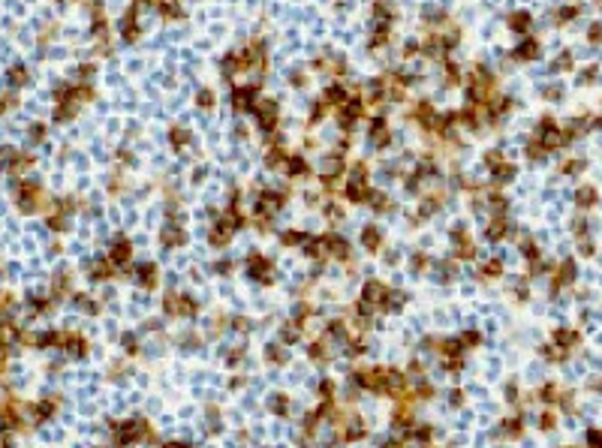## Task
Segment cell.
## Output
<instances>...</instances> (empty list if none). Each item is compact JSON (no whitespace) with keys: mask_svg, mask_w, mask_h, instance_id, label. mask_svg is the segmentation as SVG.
<instances>
[{"mask_svg":"<svg viewBox=\"0 0 602 448\" xmlns=\"http://www.w3.org/2000/svg\"><path fill=\"white\" fill-rule=\"evenodd\" d=\"M145 436H148V421L145 418H130L127 424L118 427V442H123V445H130L136 439H145Z\"/></svg>","mask_w":602,"mask_h":448,"instance_id":"6da1fadb","label":"cell"},{"mask_svg":"<svg viewBox=\"0 0 602 448\" xmlns=\"http://www.w3.org/2000/svg\"><path fill=\"white\" fill-rule=\"evenodd\" d=\"M367 195V177H364V166L359 163L356 172H352V177L346 181V199L349 202H361Z\"/></svg>","mask_w":602,"mask_h":448,"instance_id":"7a4b0ae2","label":"cell"},{"mask_svg":"<svg viewBox=\"0 0 602 448\" xmlns=\"http://www.w3.org/2000/svg\"><path fill=\"white\" fill-rule=\"evenodd\" d=\"M536 136H539V145H542V148H560L563 141H566V136L554 127L551 120H542V127H539Z\"/></svg>","mask_w":602,"mask_h":448,"instance_id":"3957f363","label":"cell"},{"mask_svg":"<svg viewBox=\"0 0 602 448\" xmlns=\"http://www.w3.org/2000/svg\"><path fill=\"white\" fill-rule=\"evenodd\" d=\"M253 112H256V117H259V127L271 133L274 123H277V105H274L271 99H262L259 105H253Z\"/></svg>","mask_w":602,"mask_h":448,"instance_id":"277c9868","label":"cell"},{"mask_svg":"<svg viewBox=\"0 0 602 448\" xmlns=\"http://www.w3.org/2000/svg\"><path fill=\"white\" fill-rule=\"evenodd\" d=\"M247 274H250L253 280H262V283H268V280L274 277V271H271V265L265 262L262 256H250V262H247Z\"/></svg>","mask_w":602,"mask_h":448,"instance_id":"5b68a950","label":"cell"},{"mask_svg":"<svg viewBox=\"0 0 602 448\" xmlns=\"http://www.w3.org/2000/svg\"><path fill=\"white\" fill-rule=\"evenodd\" d=\"M166 310H169V313H184V316H190L193 310H196V301H193V298H175V295H169V298H166Z\"/></svg>","mask_w":602,"mask_h":448,"instance_id":"8992f818","label":"cell"},{"mask_svg":"<svg viewBox=\"0 0 602 448\" xmlns=\"http://www.w3.org/2000/svg\"><path fill=\"white\" fill-rule=\"evenodd\" d=\"M367 138H370V145H374V148H385V145H388V138H392V133L385 130V123H382V120H374V127H370Z\"/></svg>","mask_w":602,"mask_h":448,"instance_id":"52a82bcc","label":"cell"},{"mask_svg":"<svg viewBox=\"0 0 602 448\" xmlns=\"http://www.w3.org/2000/svg\"><path fill=\"white\" fill-rule=\"evenodd\" d=\"M416 117L424 123V127H440V117L434 115V109H431V102H419V109H416Z\"/></svg>","mask_w":602,"mask_h":448,"instance_id":"ba28073f","label":"cell"},{"mask_svg":"<svg viewBox=\"0 0 602 448\" xmlns=\"http://www.w3.org/2000/svg\"><path fill=\"white\" fill-rule=\"evenodd\" d=\"M359 115H361V102H359V99H349V102H346V109H343V115H341V127H343V130H346V127H352Z\"/></svg>","mask_w":602,"mask_h":448,"instance_id":"9c48e42d","label":"cell"},{"mask_svg":"<svg viewBox=\"0 0 602 448\" xmlns=\"http://www.w3.org/2000/svg\"><path fill=\"white\" fill-rule=\"evenodd\" d=\"M120 33H123V39H136V33H139V24H136V9H130V12L120 19Z\"/></svg>","mask_w":602,"mask_h":448,"instance_id":"30bf717a","label":"cell"},{"mask_svg":"<svg viewBox=\"0 0 602 448\" xmlns=\"http://www.w3.org/2000/svg\"><path fill=\"white\" fill-rule=\"evenodd\" d=\"M280 202H283V199H280L277 193H262V199H259V214H262V217H265V214H274V211L280 208Z\"/></svg>","mask_w":602,"mask_h":448,"instance_id":"8fae6325","label":"cell"},{"mask_svg":"<svg viewBox=\"0 0 602 448\" xmlns=\"http://www.w3.org/2000/svg\"><path fill=\"white\" fill-rule=\"evenodd\" d=\"M539 55V45H536V39H524L518 48H515V58L518 60H533Z\"/></svg>","mask_w":602,"mask_h":448,"instance_id":"7c38bea8","label":"cell"},{"mask_svg":"<svg viewBox=\"0 0 602 448\" xmlns=\"http://www.w3.org/2000/svg\"><path fill=\"white\" fill-rule=\"evenodd\" d=\"M232 102H235V109H238V112L253 109V91H247V87H238L235 97H232Z\"/></svg>","mask_w":602,"mask_h":448,"instance_id":"4fadbf2b","label":"cell"},{"mask_svg":"<svg viewBox=\"0 0 602 448\" xmlns=\"http://www.w3.org/2000/svg\"><path fill=\"white\" fill-rule=\"evenodd\" d=\"M163 244L166 247H178V244H184V232L178 229V226H163Z\"/></svg>","mask_w":602,"mask_h":448,"instance_id":"5bb4252c","label":"cell"},{"mask_svg":"<svg viewBox=\"0 0 602 448\" xmlns=\"http://www.w3.org/2000/svg\"><path fill=\"white\" fill-rule=\"evenodd\" d=\"M382 298H385V286L377 283V280H370V283L364 286V301L374 304V301H382Z\"/></svg>","mask_w":602,"mask_h":448,"instance_id":"9a60e30c","label":"cell"},{"mask_svg":"<svg viewBox=\"0 0 602 448\" xmlns=\"http://www.w3.org/2000/svg\"><path fill=\"white\" fill-rule=\"evenodd\" d=\"M136 280H139L141 286H154V280H157V268L148 265V262L139 265V268H136Z\"/></svg>","mask_w":602,"mask_h":448,"instance_id":"2e32d148","label":"cell"},{"mask_svg":"<svg viewBox=\"0 0 602 448\" xmlns=\"http://www.w3.org/2000/svg\"><path fill=\"white\" fill-rule=\"evenodd\" d=\"M380 241H382V235H380V229H377V226H367V229L361 232V244H364L367 250H377V247H380Z\"/></svg>","mask_w":602,"mask_h":448,"instance_id":"e0dca14e","label":"cell"},{"mask_svg":"<svg viewBox=\"0 0 602 448\" xmlns=\"http://www.w3.org/2000/svg\"><path fill=\"white\" fill-rule=\"evenodd\" d=\"M130 259V241H115V247H112V262H118V265H123Z\"/></svg>","mask_w":602,"mask_h":448,"instance_id":"ac0fdd59","label":"cell"},{"mask_svg":"<svg viewBox=\"0 0 602 448\" xmlns=\"http://www.w3.org/2000/svg\"><path fill=\"white\" fill-rule=\"evenodd\" d=\"M509 27L518 30V33H527V30H530V12H515V15L509 19Z\"/></svg>","mask_w":602,"mask_h":448,"instance_id":"d6986e66","label":"cell"},{"mask_svg":"<svg viewBox=\"0 0 602 448\" xmlns=\"http://www.w3.org/2000/svg\"><path fill=\"white\" fill-rule=\"evenodd\" d=\"M325 247L331 250L334 256H341V259H343V256L349 253V247H346V241H343V238H338V235H331V238H325Z\"/></svg>","mask_w":602,"mask_h":448,"instance_id":"ffe728a7","label":"cell"},{"mask_svg":"<svg viewBox=\"0 0 602 448\" xmlns=\"http://www.w3.org/2000/svg\"><path fill=\"white\" fill-rule=\"evenodd\" d=\"M512 177H515V166H509V163H500V166H494V181L506 184V181H512Z\"/></svg>","mask_w":602,"mask_h":448,"instance_id":"44dd1931","label":"cell"},{"mask_svg":"<svg viewBox=\"0 0 602 448\" xmlns=\"http://www.w3.org/2000/svg\"><path fill=\"white\" fill-rule=\"evenodd\" d=\"M575 202H578L581 208H590V205L596 202V190H593V187H581V190L575 193Z\"/></svg>","mask_w":602,"mask_h":448,"instance_id":"7402d4cb","label":"cell"},{"mask_svg":"<svg viewBox=\"0 0 602 448\" xmlns=\"http://www.w3.org/2000/svg\"><path fill=\"white\" fill-rule=\"evenodd\" d=\"M503 235H506V223H503V220H494V223L485 229V238H491V241H500Z\"/></svg>","mask_w":602,"mask_h":448,"instance_id":"603a6c76","label":"cell"},{"mask_svg":"<svg viewBox=\"0 0 602 448\" xmlns=\"http://www.w3.org/2000/svg\"><path fill=\"white\" fill-rule=\"evenodd\" d=\"M9 84H15V87L27 84V73H24V66H12V69H9Z\"/></svg>","mask_w":602,"mask_h":448,"instance_id":"cb8c5ba5","label":"cell"},{"mask_svg":"<svg viewBox=\"0 0 602 448\" xmlns=\"http://www.w3.org/2000/svg\"><path fill=\"white\" fill-rule=\"evenodd\" d=\"M341 169H343V159H341V156H328L325 163H322V172H325L328 177H331V175H338Z\"/></svg>","mask_w":602,"mask_h":448,"instance_id":"d4e9b609","label":"cell"},{"mask_svg":"<svg viewBox=\"0 0 602 448\" xmlns=\"http://www.w3.org/2000/svg\"><path fill=\"white\" fill-rule=\"evenodd\" d=\"M403 301H406V295H401V292H395V295L385 292V301H382V304H385V310H401Z\"/></svg>","mask_w":602,"mask_h":448,"instance_id":"484cf974","label":"cell"},{"mask_svg":"<svg viewBox=\"0 0 602 448\" xmlns=\"http://www.w3.org/2000/svg\"><path fill=\"white\" fill-rule=\"evenodd\" d=\"M361 433H364V424H361L359 418H349V424H346V436H349V439H359Z\"/></svg>","mask_w":602,"mask_h":448,"instance_id":"4316f807","label":"cell"},{"mask_svg":"<svg viewBox=\"0 0 602 448\" xmlns=\"http://www.w3.org/2000/svg\"><path fill=\"white\" fill-rule=\"evenodd\" d=\"M265 358L274 361V364H283V361H286V352H283L280 346H268V349H265Z\"/></svg>","mask_w":602,"mask_h":448,"instance_id":"83f0119b","label":"cell"},{"mask_svg":"<svg viewBox=\"0 0 602 448\" xmlns=\"http://www.w3.org/2000/svg\"><path fill=\"white\" fill-rule=\"evenodd\" d=\"M169 138H172V145H187V141H190V133H187L184 127H175V130L169 133Z\"/></svg>","mask_w":602,"mask_h":448,"instance_id":"f1b7e54d","label":"cell"},{"mask_svg":"<svg viewBox=\"0 0 602 448\" xmlns=\"http://www.w3.org/2000/svg\"><path fill=\"white\" fill-rule=\"evenodd\" d=\"M160 9H163V15H169V19H175V15H181V9H178V0H160Z\"/></svg>","mask_w":602,"mask_h":448,"instance_id":"f546056e","label":"cell"},{"mask_svg":"<svg viewBox=\"0 0 602 448\" xmlns=\"http://www.w3.org/2000/svg\"><path fill=\"white\" fill-rule=\"evenodd\" d=\"M289 172H292V175H304V172H307V163H304L301 156H289Z\"/></svg>","mask_w":602,"mask_h":448,"instance_id":"4dcf8cb0","label":"cell"},{"mask_svg":"<svg viewBox=\"0 0 602 448\" xmlns=\"http://www.w3.org/2000/svg\"><path fill=\"white\" fill-rule=\"evenodd\" d=\"M370 205H374L377 211H385L388 208V195L385 193H370Z\"/></svg>","mask_w":602,"mask_h":448,"instance_id":"1f68e13d","label":"cell"},{"mask_svg":"<svg viewBox=\"0 0 602 448\" xmlns=\"http://www.w3.org/2000/svg\"><path fill=\"white\" fill-rule=\"evenodd\" d=\"M15 159H19V156H15V151H12V148H0V169L9 166V163H15Z\"/></svg>","mask_w":602,"mask_h":448,"instance_id":"d6a6232c","label":"cell"},{"mask_svg":"<svg viewBox=\"0 0 602 448\" xmlns=\"http://www.w3.org/2000/svg\"><path fill=\"white\" fill-rule=\"evenodd\" d=\"M196 102L202 105V109H211V105H214V94H211V91H199V94H196Z\"/></svg>","mask_w":602,"mask_h":448,"instance_id":"836d02e7","label":"cell"},{"mask_svg":"<svg viewBox=\"0 0 602 448\" xmlns=\"http://www.w3.org/2000/svg\"><path fill=\"white\" fill-rule=\"evenodd\" d=\"M325 97H328L331 102H343V97H346V91H343V87H341V84H334V87H328V94H325Z\"/></svg>","mask_w":602,"mask_h":448,"instance_id":"e575fe53","label":"cell"},{"mask_svg":"<svg viewBox=\"0 0 602 448\" xmlns=\"http://www.w3.org/2000/svg\"><path fill=\"white\" fill-rule=\"evenodd\" d=\"M572 277H575V265H572V262H566V265H563V271H560V277H557V283H569Z\"/></svg>","mask_w":602,"mask_h":448,"instance_id":"d590c367","label":"cell"},{"mask_svg":"<svg viewBox=\"0 0 602 448\" xmlns=\"http://www.w3.org/2000/svg\"><path fill=\"white\" fill-rule=\"evenodd\" d=\"M424 21H440L442 19V9H437V6H424Z\"/></svg>","mask_w":602,"mask_h":448,"instance_id":"8d00e7d4","label":"cell"},{"mask_svg":"<svg viewBox=\"0 0 602 448\" xmlns=\"http://www.w3.org/2000/svg\"><path fill=\"white\" fill-rule=\"evenodd\" d=\"M271 406H274L277 415H283V412H286V397H283V394H274V397H271Z\"/></svg>","mask_w":602,"mask_h":448,"instance_id":"74e56055","label":"cell"},{"mask_svg":"<svg viewBox=\"0 0 602 448\" xmlns=\"http://www.w3.org/2000/svg\"><path fill=\"white\" fill-rule=\"evenodd\" d=\"M437 208H440V205H437V199H428V202H424V205L419 208V217H431V214H434Z\"/></svg>","mask_w":602,"mask_h":448,"instance_id":"f35d334b","label":"cell"},{"mask_svg":"<svg viewBox=\"0 0 602 448\" xmlns=\"http://www.w3.org/2000/svg\"><path fill=\"white\" fill-rule=\"evenodd\" d=\"M569 66H572V58H569V55H560V60H554V63H551L554 73H560V69H569Z\"/></svg>","mask_w":602,"mask_h":448,"instance_id":"ab89813d","label":"cell"},{"mask_svg":"<svg viewBox=\"0 0 602 448\" xmlns=\"http://www.w3.org/2000/svg\"><path fill=\"white\" fill-rule=\"evenodd\" d=\"M575 340H578V337H575L572 331H557V343H563V346H572Z\"/></svg>","mask_w":602,"mask_h":448,"instance_id":"60d3db41","label":"cell"},{"mask_svg":"<svg viewBox=\"0 0 602 448\" xmlns=\"http://www.w3.org/2000/svg\"><path fill=\"white\" fill-rule=\"evenodd\" d=\"M488 205H491V211H497V214H503V211H506V199H500V195H491Z\"/></svg>","mask_w":602,"mask_h":448,"instance_id":"b9f144b4","label":"cell"},{"mask_svg":"<svg viewBox=\"0 0 602 448\" xmlns=\"http://www.w3.org/2000/svg\"><path fill=\"white\" fill-rule=\"evenodd\" d=\"M298 334H301V331H298V325H286V328H283V340H286V343L298 340Z\"/></svg>","mask_w":602,"mask_h":448,"instance_id":"7bdbcfd3","label":"cell"},{"mask_svg":"<svg viewBox=\"0 0 602 448\" xmlns=\"http://www.w3.org/2000/svg\"><path fill=\"white\" fill-rule=\"evenodd\" d=\"M575 15H578L575 6H566L563 12H557V21H569V19H575Z\"/></svg>","mask_w":602,"mask_h":448,"instance_id":"ee69618b","label":"cell"},{"mask_svg":"<svg viewBox=\"0 0 602 448\" xmlns=\"http://www.w3.org/2000/svg\"><path fill=\"white\" fill-rule=\"evenodd\" d=\"M301 241H307V238L298 235V232H286V235H283V244H301Z\"/></svg>","mask_w":602,"mask_h":448,"instance_id":"f6af8a7d","label":"cell"},{"mask_svg":"<svg viewBox=\"0 0 602 448\" xmlns=\"http://www.w3.org/2000/svg\"><path fill=\"white\" fill-rule=\"evenodd\" d=\"M542 151H545V148L539 145V141H533V145L527 148V156H530V159H539V156H542Z\"/></svg>","mask_w":602,"mask_h":448,"instance_id":"bcb514c9","label":"cell"},{"mask_svg":"<svg viewBox=\"0 0 602 448\" xmlns=\"http://www.w3.org/2000/svg\"><path fill=\"white\" fill-rule=\"evenodd\" d=\"M497 271H500V262H491V265H485V268H482V274H485V277H497Z\"/></svg>","mask_w":602,"mask_h":448,"instance_id":"7dc6e473","label":"cell"},{"mask_svg":"<svg viewBox=\"0 0 602 448\" xmlns=\"http://www.w3.org/2000/svg\"><path fill=\"white\" fill-rule=\"evenodd\" d=\"M587 439H590V448H602V433H596V430H590V433H587Z\"/></svg>","mask_w":602,"mask_h":448,"instance_id":"c3c4849f","label":"cell"},{"mask_svg":"<svg viewBox=\"0 0 602 448\" xmlns=\"http://www.w3.org/2000/svg\"><path fill=\"white\" fill-rule=\"evenodd\" d=\"M280 159H283V156H280V151H268V156H265V163H268V166H277Z\"/></svg>","mask_w":602,"mask_h":448,"instance_id":"681fc988","label":"cell"},{"mask_svg":"<svg viewBox=\"0 0 602 448\" xmlns=\"http://www.w3.org/2000/svg\"><path fill=\"white\" fill-rule=\"evenodd\" d=\"M485 163H491V166H500L503 159H500V151H491L488 156H485Z\"/></svg>","mask_w":602,"mask_h":448,"instance_id":"f907efd6","label":"cell"},{"mask_svg":"<svg viewBox=\"0 0 602 448\" xmlns=\"http://www.w3.org/2000/svg\"><path fill=\"white\" fill-rule=\"evenodd\" d=\"M581 169H584V163H566V166H563L566 175H575V172H581Z\"/></svg>","mask_w":602,"mask_h":448,"instance_id":"816d5d0a","label":"cell"},{"mask_svg":"<svg viewBox=\"0 0 602 448\" xmlns=\"http://www.w3.org/2000/svg\"><path fill=\"white\" fill-rule=\"evenodd\" d=\"M593 78H596V69H584L581 73V84H590Z\"/></svg>","mask_w":602,"mask_h":448,"instance_id":"f5cc1de1","label":"cell"},{"mask_svg":"<svg viewBox=\"0 0 602 448\" xmlns=\"http://www.w3.org/2000/svg\"><path fill=\"white\" fill-rule=\"evenodd\" d=\"M461 400H464V391H449V403L452 406H458Z\"/></svg>","mask_w":602,"mask_h":448,"instance_id":"db71d44e","label":"cell"},{"mask_svg":"<svg viewBox=\"0 0 602 448\" xmlns=\"http://www.w3.org/2000/svg\"><path fill=\"white\" fill-rule=\"evenodd\" d=\"M590 39H593V42L602 39V24H593V27H590Z\"/></svg>","mask_w":602,"mask_h":448,"instance_id":"11a10c76","label":"cell"},{"mask_svg":"<svg viewBox=\"0 0 602 448\" xmlns=\"http://www.w3.org/2000/svg\"><path fill=\"white\" fill-rule=\"evenodd\" d=\"M560 94H563L560 87H548V91H545V97H548V99H560Z\"/></svg>","mask_w":602,"mask_h":448,"instance_id":"9f6ffc18","label":"cell"},{"mask_svg":"<svg viewBox=\"0 0 602 448\" xmlns=\"http://www.w3.org/2000/svg\"><path fill=\"white\" fill-rule=\"evenodd\" d=\"M322 115H325V105H322V102H316V109H313V120H320Z\"/></svg>","mask_w":602,"mask_h":448,"instance_id":"6f0895ef","label":"cell"},{"mask_svg":"<svg viewBox=\"0 0 602 448\" xmlns=\"http://www.w3.org/2000/svg\"><path fill=\"white\" fill-rule=\"evenodd\" d=\"M310 355H313V358H325V349H322V346H320V343H316V346H313V349H310Z\"/></svg>","mask_w":602,"mask_h":448,"instance_id":"680465c9","label":"cell"},{"mask_svg":"<svg viewBox=\"0 0 602 448\" xmlns=\"http://www.w3.org/2000/svg\"><path fill=\"white\" fill-rule=\"evenodd\" d=\"M133 343H136V337H133V334H127V337H123V346H127V349H136Z\"/></svg>","mask_w":602,"mask_h":448,"instance_id":"91938a15","label":"cell"},{"mask_svg":"<svg viewBox=\"0 0 602 448\" xmlns=\"http://www.w3.org/2000/svg\"><path fill=\"white\" fill-rule=\"evenodd\" d=\"M382 448H401V442H395V439H392V442H385Z\"/></svg>","mask_w":602,"mask_h":448,"instance_id":"94428289","label":"cell"},{"mask_svg":"<svg viewBox=\"0 0 602 448\" xmlns=\"http://www.w3.org/2000/svg\"><path fill=\"white\" fill-rule=\"evenodd\" d=\"M166 448H184V442H166Z\"/></svg>","mask_w":602,"mask_h":448,"instance_id":"6125c7cd","label":"cell"}]
</instances>
